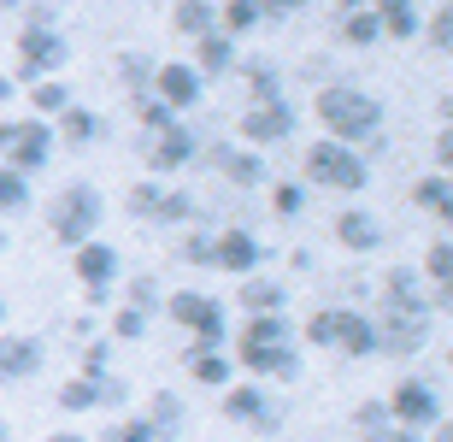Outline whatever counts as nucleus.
<instances>
[{
    "label": "nucleus",
    "instance_id": "nucleus-56",
    "mask_svg": "<svg viewBox=\"0 0 453 442\" xmlns=\"http://www.w3.org/2000/svg\"><path fill=\"white\" fill-rule=\"evenodd\" d=\"M365 0H336V18H348V12H359Z\"/></svg>",
    "mask_w": 453,
    "mask_h": 442
},
{
    "label": "nucleus",
    "instance_id": "nucleus-37",
    "mask_svg": "<svg viewBox=\"0 0 453 442\" xmlns=\"http://www.w3.org/2000/svg\"><path fill=\"white\" fill-rule=\"evenodd\" d=\"M124 306H135V313H148V319H159V313H165V283H159L153 272L130 277V290H124Z\"/></svg>",
    "mask_w": 453,
    "mask_h": 442
},
{
    "label": "nucleus",
    "instance_id": "nucleus-50",
    "mask_svg": "<svg viewBox=\"0 0 453 442\" xmlns=\"http://www.w3.org/2000/svg\"><path fill=\"white\" fill-rule=\"evenodd\" d=\"M306 6H312V0H259V18H265V24H283V18H301Z\"/></svg>",
    "mask_w": 453,
    "mask_h": 442
},
{
    "label": "nucleus",
    "instance_id": "nucleus-57",
    "mask_svg": "<svg viewBox=\"0 0 453 442\" xmlns=\"http://www.w3.org/2000/svg\"><path fill=\"white\" fill-rule=\"evenodd\" d=\"M0 442H12V425H6V419H0Z\"/></svg>",
    "mask_w": 453,
    "mask_h": 442
},
{
    "label": "nucleus",
    "instance_id": "nucleus-51",
    "mask_svg": "<svg viewBox=\"0 0 453 442\" xmlns=\"http://www.w3.org/2000/svg\"><path fill=\"white\" fill-rule=\"evenodd\" d=\"M359 442H424V430H406V425H388L377 437H359Z\"/></svg>",
    "mask_w": 453,
    "mask_h": 442
},
{
    "label": "nucleus",
    "instance_id": "nucleus-44",
    "mask_svg": "<svg viewBox=\"0 0 453 442\" xmlns=\"http://www.w3.org/2000/svg\"><path fill=\"white\" fill-rule=\"evenodd\" d=\"M101 442H159V437H153V425L142 413H124V419H112V425L101 430Z\"/></svg>",
    "mask_w": 453,
    "mask_h": 442
},
{
    "label": "nucleus",
    "instance_id": "nucleus-22",
    "mask_svg": "<svg viewBox=\"0 0 453 442\" xmlns=\"http://www.w3.org/2000/svg\"><path fill=\"white\" fill-rule=\"evenodd\" d=\"M235 330H230V306L219 295H206V306L188 319V348H230Z\"/></svg>",
    "mask_w": 453,
    "mask_h": 442
},
{
    "label": "nucleus",
    "instance_id": "nucleus-62",
    "mask_svg": "<svg viewBox=\"0 0 453 442\" xmlns=\"http://www.w3.org/2000/svg\"><path fill=\"white\" fill-rule=\"evenodd\" d=\"M365 6H388V0H365Z\"/></svg>",
    "mask_w": 453,
    "mask_h": 442
},
{
    "label": "nucleus",
    "instance_id": "nucleus-39",
    "mask_svg": "<svg viewBox=\"0 0 453 442\" xmlns=\"http://www.w3.org/2000/svg\"><path fill=\"white\" fill-rule=\"evenodd\" d=\"M130 112H135V124H142V136H153V130H171V124H177V112H171L165 101H153L148 89H142V95H130Z\"/></svg>",
    "mask_w": 453,
    "mask_h": 442
},
{
    "label": "nucleus",
    "instance_id": "nucleus-34",
    "mask_svg": "<svg viewBox=\"0 0 453 442\" xmlns=\"http://www.w3.org/2000/svg\"><path fill=\"white\" fill-rule=\"evenodd\" d=\"M424 283H430V295H448L453 283V237H436L430 242V254H424Z\"/></svg>",
    "mask_w": 453,
    "mask_h": 442
},
{
    "label": "nucleus",
    "instance_id": "nucleus-31",
    "mask_svg": "<svg viewBox=\"0 0 453 442\" xmlns=\"http://www.w3.org/2000/svg\"><path fill=\"white\" fill-rule=\"evenodd\" d=\"M171 24L195 42V35H206V30H219V0H177L171 6Z\"/></svg>",
    "mask_w": 453,
    "mask_h": 442
},
{
    "label": "nucleus",
    "instance_id": "nucleus-48",
    "mask_svg": "<svg viewBox=\"0 0 453 442\" xmlns=\"http://www.w3.org/2000/svg\"><path fill=\"white\" fill-rule=\"evenodd\" d=\"M112 372V337H88L83 342V377Z\"/></svg>",
    "mask_w": 453,
    "mask_h": 442
},
{
    "label": "nucleus",
    "instance_id": "nucleus-42",
    "mask_svg": "<svg viewBox=\"0 0 453 442\" xmlns=\"http://www.w3.org/2000/svg\"><path fill=\"white\" fill-rule=\"evenodd\" d=\"M177 260L195 266V272H212V230H188V237L177 242Z\"/></svg>",
    "mask_w": 453,
    "mask_h": 442
},
{
    "label": "nucleus",
    "instance_id": "nucleus-45",
    "mask_svg": "<svg viewBox=\"0 0 453 442\" xmlns=\"http://www.w3.org/2000/svg\"><path fill=\"white\" fill-rule=\"evenodd\" d=\"M95 407H106V413L130 407V384H124L118 372H101V377H95Z\"/></svg>",
    "mask_w": 453,
    "mask_h": 442
},
{
    "label": "nucleus",
    "instance_id": "nucleus-14",
    "mask_svg": "<svg viewBox=\"0 0 453 442\" xmlns=\"http://www.w3.org/2000/svg\"><path fill=\"white\" fill-rule=\"evenodd\" d=\"M235 372L248 377H265V384H295L301 377V354L295 342H271V348H253V342H235Z\"/></svg>",
    "mask_w": 453,
    "mask_h": 442
},
{
    "label": "nucleus",
    "instance_id": "nucleus-61",
    "mask_svg": "<svg viewBox=\"0 0 453 442\" xmlns=\"http://www.w3.org/2000/svg\"><path fill=\"white\" fill-rule=\"evenodd\" d=\"M48 6H71V0H48Z\"/></svg>",
    "mask_w": 453,
    "mask_h": 442
},
{
    "label": "nucleus",
    "instance_id": "nucleus-18",
    "mask_svg": "<svg viewBox=\"0 0 453 442\" xmlns=\"http://www.w3.org/2000/svg\"><path fill=\"white\" fill-rule=\"evenodd\" d=\"M42 366H48V342L42 337H6L0 330V390L42 377Z\"/></svg>",
    "mask_w": 453,
    "mask_h": 442
},
{
    "label": "nucleus",
    "instance_id": "nucleus-29",
    "mask_svg": "<svg viewBox=\"0 0 453 442\" xmlns=\"http://www.w3.org/2000/svg\"><path fill=\"white\" fill-rule=\"evenodd\" d=\"M412 206L430 213V219H448V213H453V177H448V171L418 177V183H412Z\"/></svg>",
    "mask_w": 453,
    "mask_h": 442
},
{
    "label": "nucleus",
    "instance_id": "nucleus-12",
    "mask_svg": "<svg viewBox=\"0 0 453 442\" xmlns=\"http://www.w3.org/2000/svg\"><path fill=\"white\" fill-rule=\"evenodd\" d=\"M142 159H148V171H183L201 159V136H195V124L177 119L171 130H153V136H142Z\"/></svg>",
    "mask_w": 453,
    "mask_h": 442
},
{
    "label": "nucleus",
    "instance_id": "nucleus-23",
    "mask_svg": "<svg viewBox=\"0 0 453 442\" xmlns=\"http://www.w3.org/2000/svg\"><path fill=\"white\" fill-rule=\"evenodd\" d=\"M235 53H242V42H230L224 30H206V35H195V59H188V66L201 71V77H230V71L242 66Z\"/></svg>",
    "mask_w": 453,
    "mask_h": 442
},
{
    "label": "nucleus",
    "instance_id": "nucleus-10",
    "mask_svg": "<svg viewBox=\"0 0 453 442\" xmlns=\"http://www.w3.org/2000/svg\"><path fill=\"white\" fill-rule=\"evenodd\" d=\"M383 401H388V419L406 425V430H436L441 425V390L430 377H401Z\"/></svg>",
    "mask_w": 453,
    "mask_h": 442
},
{
    "label": "nucleus",
    "instance_id": "nucleus-8",
    "mask_svg": "<svg viewBox=\"0 0 453 442\" xmlns=\"http://www.w3.org/2000/svg\"><path fill=\"white\" fill-rule=\"evenodd\" d=\"M71 59L65 30H18V77L12 83H48Z\"/></svg>",
    "mask_w": 453,
    "mask_h": 442
},
{
    "label": "nucleus",
    "instance_id": "nucleus-15",
    "mask_svg": "<svg viewBox=\"0 0 453 442\" xmlns=\"http://www.w3.org/2000/svg\"><path fill=\"white\" fill-rule=\"evenodd\" d=\"M295 124H301V112H295V101L242 106V142H248L253 153H259V148H277V142H288V136H295Z\"/></svg>",
    "mask_w": 453,
    "mask_h": 442
},
{
    "label": "nucleus",
    "instance_id": "nucleus-30",
    "mask_svg": "<svg viewBox=\"0 0 453 442\" xmlns=\"http://www.w3.org/2000/svg\"><path fill=\"white\" fill-rule=\"evenodd\" d=\"M242 342H253V348L295 342V319H288V313H248V319H242Z\"/></svg>",
    "mask_w": 453,
    "mask_h": 442
},
{
    "label": "nucleus",
    "instance_id": "nucleus-49",
    "mask_svg": "<svg viewBox=\"0 0 453 442\" xmlns=\"http://www.w3.org/2000/svg\"><path fill=\"white\" fill-rule=\"evenodd\" d=\"M24 30H59V6L30 0V6H24Z\"/></svg>",
    "mask_w": 453,
    "mask_h": 442
},
{
    "label": "nucleus",
    "instance_id": "nucleus-9",
    "mask_svg": "<svg viewBox=\"0 0 453 442\" xmlns=\"http://www.w3.org/2000/svg\"><path fill=\"white\" fill-rule=\"evenodd\" d=\"M71 266H77V283H83V301L88 306H106L118 295V272H124V260H118L112 242H83L77 254H71Z\"/></svg>",
    "mask_w": 453,
    "mask_h": 442
},
{
    "label": "nucleus",
    "instance_id": "nucleus-55",
    "mask_svg": "<svg viewBox=\"0 0 453 442\" xmlns=\"http://www.w3.org/2000/svg\"><path fill=\"white\" fill-rule=\"evenodd\" d=\"M48 442H88V437H83V430H53Z\"/></svg>",
    "mask_w": 453,
    "mask_h": 442
},
{
    "label": "nucleus",
    "instance_id": "nucleus-27",
    "mask_svg": "<svg viewBox=\"0 0 453 442\" xmlns=\"http://www.w3.org/2000/svg\"><path fill=\"white\" fill-rule=\"evenodd\" d=\"M377 12V30L388 35V42H412V35L424 30V6L418 0H388V6H371Z\"/></svg>",
    "mask_w": 453,
    "mask_h": 442
},
{
    "label": "nucleus",
    "instance_id": "nucleus-7",
    "mask_svg": "<svg viewBox=\"0 0 453 442\" xmlns=\"http://www.w3.org/2000/svg\"><path fill=\"white\" fill-rule=\"evenodd\" d=\"M124 206H130V219H142V224H195V195L159 183V177L135 183L130 195H124Z\"/></svg>",
    "mask_w": 453,
    "mask_h": 442
},
{
    "label": "nucleus",
    "instance_id": "nucleus-52",
    "mask_svg": "<svg viewBox=\"0 0 453 442\" xmlns=\"http://www.w3.org/2000/svg\"><path fill=\"white\" fill-rule=\"evenodd\" d=\"M12 148H18V119H0V166L12 159Z\"/></svg>",
    "mask_w": 453,
    "mask_h": 442
},
{
    "label": "nucleus",
    "instance_id": "nucleus-17",
    "mask_svg": "<svg viewBox=\"0 0 453 442\" xmlns=\"http://www.w3.org/2000/svg\"><path fill=\"white\" fill-rule=\"evenodd\" d=\"M377 319V354L383 360H412L430 348V319H395V313H371Z\"/></svg>",
    "mask_w": 453,
    "mask_h": 442
},
{
    "label": "nucleus",
    "instance_id": "nucleus-33",
    "mask_svg": "<svg viewBox=\"0 0 453 442\" xmlns=\"http://www.w3.org/2000/svg\"><path fill=\"white\" fill-rule=\"evenodd\" d=\"M65 106H77V95H71L59 77H48V83H30V119H48V124H53Z\"/></svg>",
    "mask_w": 453,
    "mask_h": 442
},
{
    "label": "nucleus",
    "instance_id": "nucleus-47",
    "mask_svg": "<svg viewBox=\"0 0 453 442\" xmlns=\"http://www.w3.org/2000/svg\"><path fill=\"white\" fill-rule=\"evenodd\" d=\"M418 35H430V53H448L453 48V12H448V6H436V12L424 18Z\"/></svg>",
    "mask_w": 453,
    "mask_h": 442
},
{
    "label": "nucleus",
    "instance_id": "nucleus-3",
    "mask_svg": "<svg viewBox=\"0 0 453 442\" xmlns=\"http://www.w3.org/2000/svg\"><path fill=\"white\" fill-rule=\"evenodd\" d=\"M101 219H106V201L101 189L88 183V177H77V183H65L59 195H53V213H48V237L59 242V248H83V242L101 237Z\"/></svg>",
    "mask_w": 453,
    "mask_h": 442
},
{
    "label": "nucleus",
    "instance_id": "nucleus-25",
    "mask_svg": "<svg viewBox=\"0 0 453 442\" xmlns=\"http://www.w3.org/2000/svg\"><path fill=\"white\" fill-rule=\"evenodd\" d=\"M53 136H59V148H95V142L106 136V119L95 106H65V112L53 119Z\"/></svg>",
    "mask_w": 453,
    "mask_h": 442
},
{
    "label": "nucleus",
    "instance_id": "nucleus-26",
    "mask_svg": "<svg viewBox=\"0 0 453 442\" xmlns=\"http://www.w3.org/2000/svg\"><path fill=\"white\" fill-rule=\"evenodd\" d=\"M242 89H248V106L288 101V89H283V71L271 66V59H248V66H242Z\"/></svg>",
    "mask_w": 453,
    "mask_h": 442
},
{
    "label": "nucleus",
    "instance_id": "nucleus-38",
    "mask_svg": "<svg viewBox=\"0 0 453 442\" xmlns=\"http://www.w3.org/2000/svg\"><path fill=\"white\" fill-rule=\"evenodd\" d=\"M153 71H159V59H153V53H142V48L118 53V77H124V89H130V95H142V89L153 83Z\"/></svg>",
    "mask_w": 453,
    "mask_h": 442
},
{
    "label": "nucleus",
    "instance_id": "nucleus-13",
    "mask_svg": "<svg viewBox=\"0 0 453 442\" xmlns=\"http://www.w3.org/2000/svg\"><path fill=\"white\" fill-rule=\"evenodd\" d=\"M259 266H265V242L253 237L248 224H230V230H212V272L253 277Z\"/></svg>",
    "mask_w": 453,
    "mask_h": 442
},
{
    "label": "nucleus",
    "instance_id": "nucleus-28",
    "mask_svg": "<svg viewBox=\"0 0 453 442\" xmlns=\"http://www.w3.org/2000/svg\"><path fill=\"white\" fill-rule=\"evenodd\" d=\"M242 313H288V283H277L265 272L242 277Z\"/></svg>",
    "mask_w": 453,
    "mask_h": 442
},
{
    "label": "nucleus",
    "instance_id": "nucleus-24",
    "mask_svg": "<svg viewBox=\"0 0 453 442\" xmlns=\"http://www.w3.org/2000/svg\"><path fill=\"white\" fill-rule=\"evenodd\" d=\"M142 419L153 425V437H159V442H171V437H183V425H188V401L177 390H148Z\"/></svg>",
    "mask_w": 453,
    "mask_h": 442
},
{
    "label": "nucleus",
    "instance_id": "nucleus-53",
    "mask_svg": "<svg viewBox=\"0 0 453 442\" xmlns=\"http://www.w3.org/2000/svg\"><path fill=\"white\" fill-rule=\"evenodd\" d=\"M448 159H453V130L441 124L436 130V171H448Z\"/></svg>",
    "mask_w": 453,
    "mask_h": 442
},
{
    "label": "nucleus",
    "instance_id": "nucleus-35",
    "mask_svg": "<svg viewBox=\"0 0 453 442\" xmlns=\"http://www.w3.org/2000/svg\"><path fill=\"white\" fill-rule=\"evenodd\" d=\"M30 201H35L30 177H24V171H12V166H0V219H18V213H30Z\"/></svg>",
    "mask_w": 453,
    "mask_h": 442
},
{
    "label": "nucleus",
    "instance_id": "nucleus-4",
    "mask_svg": "<svg viewBox=\"0 0 453 442\" xmlns=\"http://www.w3.org/2000/svg\"><path fill=\"white\" fill-rule=\"evenodd\" d=\"M371 159L365 148H342V142L319 136L306 148V189H330V195H365Z\"/></svg>",
    "mask_w": 453,
    "mask_h": 442
},
{
    "label": "nucleus",
    "instance_id": "nucleus-11",
    "mask_svg": "<svg viewBox=\"0 0 453 442\" xmlns=\"http://www.w3.org/2000/svg\"><path fill=\"white\" fill-rule=\"evenodd\" d=\"M148 95H153V101H165L177 119H188V112L206 101V77L188 66V59H159V71H153Z\"/></svg>",
    "mask_w": 453,
    "mask_h": 442
},
{
    "label": "nucleus",
    "instance_id": "nucleus-21",
    "mask_svg": "<svg viewBox=\"0 0 453 442\" xmlns=\"http://www.w3.org/2000/svg\"><path fill=\"white\" fill-rule=\"evenodd\" d=\"M183 366H188V377H195V390H230L235 384L230 348H183Z\"/></svg>",
    "mask_w": 453,
    "mask_h": 442
},
{
    "label": "nucleus",
    "instance_id": "nucleus-20",
    "mask_svg": "<svg viewBox=\"0 0 453 442\" xmlns=\"http://www.w3.org/2000/svg\"><path fill=\"white\" fill-rule=\"evenodd\" d=\"M330 230H336V242H342V248H348V254H377V248H383V242H388L383 219H377L371 206H342V213H336V224H330Z\"/></svg>",
    "mask_w": 453,
    "mask_h": 442
},
{
    "label": "nucleus",
    "instance_id": "nucleus-2",
    "mask_svg": "<svg viewBox=\"0 0 453 442\" xmlns=\"http://www.w3.org/2000/svg\"><path fill=\"white\" fill-rule=\"evenodd\" d=\"M312 348H330V354H348V360H377V319H371L365 306H319L301 330Z\"/></svg>",
    "mask_w": 453,
    "mask_h": 442
},
{
    "label": "nucleus",
    "instance_id": "nucleus-5",
    "mask_svg": "<svg viewBox=\"0 0 453 442\" xmlns=\"http://www.w3.org/2000/svg\"><path fill=\"white\" fill-rule=\"evenodd\" d=\"M371 290H377V313H395V319H430V306L448 301V295H430L418 266H388Z\"/></svg>",
    "mask_w": 453,
    "mask_h": 442
},
{
    "label": "nucleus",
    "instance_id": "nucleus-36",
    "mask_svg": "<svg viewBox=\"0 0 453 442\" xmlns=\"http://www.w3.org/2000/svg\"><path fill=\"white\" fill-rule=\"evenodd\" d=\"M336 35L348 42V48H377V42H383V30H377V12H371V6L336 18Z\"/></svg>",
    "mask_w": 453,
    "mask_h": 442
},
{
    "label": "nucleus",
    "instance_id": "nucleus-59",
    "mask_svg": "<svg viewBox=\"0 0 453 442\" xmlns=\"http://www.w3.org/2000/svg\"><path fill=\"white\" fill-rule=\"evenodd\" d=\"M0 330H6V295H0Z\"/></svg>",
    "mask_w": 453,
    "mask_h": 442
},
{
    "label": "nucleus",
    "instance_id": "nucleus-19",
    "mask_svg": "<svg viewBox=\"0 0 453 442\" xmlns=\"http://www.w3.org/2000/svg\"><path fill=\"white\" fill-rule=\"evenodd\" d=\"M53 153H59V136H53L48 119H18V148L6 166L24 171V177H35L42 166H53Z\"/></svg>",
    "mask_w": 453,
    "mask_h": 442
},
{
    "label": "nucleus",
    "instance_id": "nucleus-6",
    "mask_svg": "<svg viewBox=\"0 0 453 442\" xmlns=\"http://www.w3.org/2000/svg\"><path fill=\"white\" fill-rule=\"evenodd\" d=\"M224 401V419H230V425H242V430H259V437H277V430H283V401H271V390L265 384H230V390H219Z\"/></svg>",
    "mask_w": 453,
    "mask_h": 442
},
{
    "label": "nucleus",
    "instance_id": "nucleus-40",
    "mask_svg": "<svg viewBox=\"0 0 453 442\" xmlns=\"http://www.w3.org/2000/svg\"><path fill=\"white\" fill-rule=\"evenodd\" d=\"M53 401H59V413H95V377H65L59 390H53Z\"/></svg>",
    "mask_w": 453,
    "mask_h": 442
},
{
    "label": "nucleus",
    "instance_id": "nucleus-54",
    "mask_svg": "<svg viewBox=\"0 0 453 442\" xmlns=\"http://www.w3.org/2000/svg\"><path fill=\"white\" fill-rule=\"evenodd\" d=\"M6 101H18V83H12V77H0V106H6Z\"/></svg>",
    "mask_w": 453,
    "mask_h": 442
},
{
    "label": "nucleus",
    "instance_id": "nucleus-32",
    "mask_svg": "<svg viewBox=\"0 0 453 442\" xmlns=\"http://www.w3.org/2000/svg\"><path fill=\"white\" fill-rule=\"evenodd\" d=\"M259 24H265V18H259V0H219V30L230 35V42L253 35Z\"/></svg>",
    "mask_w": 453,
    "mask_h": 442
},
{
    "label": "nucleus",
    "instance_id": "nucleus-60",
    "mask_svg": "<svg viewBox=\"0 0 453 442\" xmlns=\"http://www.w3.org/2000/svg\"><path fill=\"white\" fill-rule=\"evenodd\" d=\"M0 254H6V224H0Z\"/></svg>",
    "mask_w": 453,
    "mask_h": 442
},
{
    "label": "nucleus",
    "instance_id": "nucleus-46",
    "mask_svg": "<svg viewBox=\"0 0 453 442\" xmlns=\"http://www.w3.org/2000/svg\"><path fill=\"white\" fill-rule=\"evenodd\" d=\"M148 330H153L148 313H135V306H118L112 313V337L118 342H148Z\"/></svg>",
    "mask_w": 453,
    "mask_h": 442
},
{
    "label": "nucleus",
    "instance_id": "nucleus-41",
    "mask_svg": "<svg viewBox=\"0 0 453 442\" xmlns=\"http://www.w3.org/2000/svg\"><path fill=\"white\" fill-rule=\"evenodd\" d=\"M271 213H277V219H301V213H306V183L283 177V183L271 189Z\"/></svg>",
    "mask_w": 453,
    "mask_h": 442
},
{
    "label": "nucleus",
    "instance_id": "nucleus-1",
    "mask_svg": "<svg viewBox=\"0 0 453 442\" xmlns=\"http://www.w3.org/2000/svg\"><path fill=\"white\" fill-rule=\"evenodd\" d=\"M312 112H319L324 136L342 142V148H365V142L383 136V101L359 83H324L312 95Z\"/></svg>",
    "mask_w": 453,
    "mask_h": 442
},
{
    "label": "nucleus",
    "instance_id": "nucleus-58",
    "mask_svg": "<svg viewBox=\"0 0 453 442\" xmlns=\"http://www.w3.org/2000/svg\"><path fill=\"white\" fill-rule=\"evenodd\" d=\"M12 6H24V0H0V12H12Z\"/></svg>",
    "mask_w": 453,
    "mask_h": 442
},
{
    "label": "nucleus",
    "instance_id": "nucleus-43",
    "mask_svg": "<svg viewBox=\"0 0 453 442\" xmlns=\"http://www.w3.org/2000/svg\"><path fill=\"white\" fill-rule=\"evenodd\" d=\"M395 425V419H388V401L383 395H371V401H359V407H353V430H359V437H377V430H388Z\"/></svg>",
    "mask_w": 453,
    "mask_h": 442
},
{
    "label": "nucleus",
    "instance_id": "nucleus-16",
    "mask_svg": "<svg viewBox=\"0 0 453 442\" xmlns=\"http://www.w3.org/2000/svg\"><path fill=\"white\" fill-rule=\"evenodd\" d=\"M201 159H206V166H219L235 189H259V183H265V153L242 148V142H201Z\"/></svg>",
    "mask_w": 453,
    "mask_h": 442
}]
</instances>
